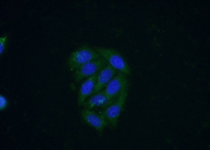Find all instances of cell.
Masks as SVG:
<instances>
[{"mask_svg": "<svg viewBox=\"0 0 210 150\" xmlns=\"http://www.w3.org/2000/svg\"><path fill=\"white\" fill-rule=\"evenodd\" d=\"M125 74L119 72L107 83L104 90L111 99H116L125 90L128 89V82Z\"/></svg>", "mask_w": 210, "mask_h": 150, "instance_id": "cell-5", "label": "cell"}, {"mask_svg": "<svg viewBox=\"0 0 210 150\" xmlns=\"http://www.w3.org/2000/svg\"><path fill=\"white\" fill-rule=\"evenodd\" d=\"M0 109H3L6 106L7 101L6 99L2 96H0Z\"/></svg>", "mask_w": 210, "mask_h": 150, "instance_id": "cell-11", "label": "cell"}, {"mask_svg": "<svg viewBox=\"0 0 210 150\" xmlns=\"http://www.w3.org/2000/svg\"><path fill=\"white\" fill-rule=\"evenodd\" d=\"M116 70L108 63L99 72L91 95L101 91L114 76Z\"/></svg>", "mask_w": 210, "mask_h": 150, "instance_id": "cell-9", "label": "cell"}, {"mask_svg": "<svg viewBox=\"0 0 210 150\" xmlns=\"http://www.w3.org/2000/svg\"><path fill=\"white\" fill-rule=\"evenodd\" d=\"M108 63L103 57L90 61L75 70L73 74L75 80L79 82L82 79L90 77L100 71Z\"/></svg>", "mask_w": 210, "mask_h": 150, "instance_id": "cell-4", "label": "cell"}, {"mask_svg": "<svg viewBox=\"0 0 210 150\" xmlns=\"http://www.w3.org/2000/svg\"><path fill=\"white\" fill-rule=\"evenodd\" d=\"M127 89L123 91L109 106L103 109L101 114L113 127H116L118 119L126 98Z\"/></svg>", "mask_w": 210, "mask_h": 150, "instance_id": "cell-3", "label": "cell"}, {"mask_svg": "<svg viewBox=\"0 0 210 150\" xmlns=\"http://www.w3.org/2000/svg\"><path fill=\"white\" fill-rule=\"evenodd\" d=\"M80 115L85 123L99 133H101L104 128L109 124L101 114L96 113L90 109L84 108L81 111Z\"/></svg>", "mask_w": 210, "mask_h": 150, "instance_id": "cell-6", "label": "cell"}, {"mask_svg": "<svg viewBox=\"0 0 210 150\" xmlns=\"http://www.w3.org/2000/svg\"><path fill=\"white\" fill-rule=\"evenodd\" d=\"M94 49L116 70H118L125 74H130L131 70L129 66L125 59L117 51L112 48L100 47H94Z\"/></svg>", "mask_w": 210, "mask_h": 150, "instance_id": "cell-2", "label": "cell"}, {"mask_svg": "<svg viewBox=\"0 0 210 150\" xmlns=\"http://www.w3.org/2000/svg\"><path fill=\"white\" fill-rule=\"evenodd\" d=\"M7 39V37L4 36L0 38V53L1 54L4 49Z\"/></svg>", "mask_w": 210, "mask_h": 150, "instance_id": "cell-10", "label": "cell"}, {"mask_svg": "<svg viewBox=\"0 0 210 150\" xmlns=\"http://www.w3.org/2000/svg\"><path fill=\"white\" fill-rule=\"evenodd\" d=\"M92 96L82 104L84 108L90 110L97 108L104 109L112 104L116 99L109 98L104 90Z\"/></svg>", "mask_w": 210, "mask_h": 150, "instance_id": "cell-7", "label": "cell"}, {"mask_svg": "<svg viewBox=\"0 0 210 150\" xmlns=\"http://www.w3.org/2000/svg\"><path fill=\"white\" fill-rule=\"evenodd\" d=\"M100 71L88 77L81 84L78 96V104L79 106L82 105L86 98L92 95Z\"/></svg>", "mask_w": 210, "mask_h": 150, "instance_id": "cell-8", "label": "cell"}, {"mask_svg": "<svg viewBox=\"0 0 210 150\" xmlns=\"http://www.w3.org/2000/svg\"><path fill=\"white\" fill-rule=\"evenodd\" d=\"M101 57L94 49L84 45L71 53L67 61L68 66L70 71H72L86 63Z\"/></svg>", "mask_w": 210, "mask_h": 150, "instance_id": "cell-1", "label": "cell"}]
</instances>
